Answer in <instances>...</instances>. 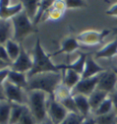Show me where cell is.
<instances>
[{
	"label": "cell",
	"instance_id": "obj_1",
	"mask_svg": "<svg viewBox=\"0 0 117 124\" xmlns=\"http://www.w3.org/2000/svg\"><path fill=\"white\" fill-rule=\"evenodd\" d=\"M27 91L40 90L53 97L55 90L62 84L63 75L61 72H47L38 74L28 78Z\"/></svg>",
	"mask_w": 117,
	"mask_h": 124
},
{
	"label": "cell",
	"instance_id": "obj_2",
	"mask_svg": "<svg viewBox=\"0 0 117 124\" xmlns=\"http://www.w3.org/2000/svg\"><path fill=\"white\" fill-rule=\"evenodd\" d=\"M28 92V105L38 124L48 119V107L51 96L40 90H31Z\"/></svg>",
	"mask_w": 117,
	"mask_h": 124
},
{
	"label": "cell",
	"instance_id": "obj_3",
	"mask_svg": "<svg viewBox=\"0 0 117 124\" xmlns=\"http://www.w3.org/2000/svg\"><path fill=\"white\" fill-rule=\"evenodd\" d=\"M33 67L29 73H28V78L41 73L47 72H61L57 64H54L51 61L50 54L46 53L40 42V39L38 38L36 40L33 51Z\"/></svg>",
	"mask_w": 117,
	"mask_h": 124
},
{
	"label": "cell",
	"instance_id": "obj_4",
	"mask_svg": "<svg viewBox=\"0 0 117 124\" xmlns=\"http://www.w3.org/2000/svg\"><path fill=\"white\" fill-rule=\"evenodd\" d=\"M11 22L13 25V39L12 40L18 43H21V41H23V40L27 38L29 34L38 31L37 27L28 18L24 9L11 19Z\"/></svg>",
	"mask_w": 117,
	"mask_h": 124
},
{
	"label": "cell",
	"instance_id": "obj_5",
	"mask_svg": "<svg viewBox=\"0 0 117 124\" xmlns=\"http://www.w3.org/2000/svg\"><path fill=\"white\" fill-rule=\"evenodd\" d=\"M3 89L6 99L11 104L28 105V92L26 89L17 86L7 80L3 85Z\"/></svg>",
	"mask_w": 117,
	"mask_h": 124
},
{
	"label": "cell",
	"instance_id": "obj_6",
	"mask_svg": "<svg viewBox=\"0 0 117 124\" xmlns=\"http://www.w3.org/2000/svg\"><path fill=\"white\" fill-rule=\"evenodd\" d=\"M111 31L104 30L103 31H86L80 33L76 39L80 43L87 46H95L101 44L103 41L104 38L110 34Z\"/></svg>",
	"mask_w": 117,
	"mask_h": 124
},
{
	"label": "cell",
	"instance_id": "obj_7",
	"mask_svg": "<svg viewBox=\"0 0 117 124\" xmlns=\"http://www.w3.org/2000/svg\"><path fill=\"white\" fill-rule=\"evenodd\" d=\"M69 111L62 106L61 102L50 98L48 107V118L53 124H61L66 119Z\"/></svg>",
	"mask_w": 117,
	"mask_h": 124
},
{
	"label": "cell",
	"instance_id": "obj_8",
	"mask_svg": "<svg viewBox=\"0 0 117 124\" xmlns=\"http://www.w3.org/2000/svg\"><path fill=\"white\" fill-rule=\"evenodd\" d=\"M100 78L101 74L93 77L81 79V81L71 90L72 96L73 95H83V96L89 97L95 89H97V85L100 81Z\"/></svg>",
	"mask_w": 117,
	"mask_h": 124
},
{
	"label": "cell",
	"instance_id": "obj_9",
	"mask_svg": "<svg viewBox=\"0 0 117 124\" xmlns=\"http://www.w3.org/2000/svg\"><path fill=\"white\" fill-rule=\"evenodd\" d=\"M33 67V58L31 57L27 51L23 47H21V52L17 59L10 64V70L23 74H27L31 71Z\"/></svg>",
	"mask_w": 117,
	"mask_h": 124
},
{
	"label": "cell",
	"instance_id": "obj_10",
	"mask_svg": "<svg viewBox=\"0 0 117 124\" xmlns=\"http://www.w3.org/2000/svg\"><path fill=\"white\" fill-rule=\"evenodd\" d=\"M116 84L117 75L112 68L107 69L105 72L101 74V78L97 85V89L111 94L116 89Z\"/></svg>",
	"mask_w": 117,
	"mask_h": 124
},
{
	"label": "cell",
	"instance_id": "obj_11",
	"mask_svg": "<svg viewBox=\"0 0 117 124\" xmlns=\"http://www.w3.org/2000/svg\"><path fill=\"white\" fill-rule=\"evenodd\" d=\"M107 70L106 68L99 65L97 62H95V59L88 55L86 59V62H85V67H84V71H83V75H82V79H85V78H90V77H93L96 75H100L102 73H103Z\"/></svg>",
	"mask_w": 117,
	"mask_h": 124
},
{
	"label": "cell",
	"instance_id": "obj_12",
	"mask_svg": "<svg viewBox=\"0 0 117 124\" xmlns=\"http://www.w3.org/2000/svg\"><path fill=\"white\" fill-rule=\"evenodd\" d=\"M23 10L21 1L16 4H10L8 6H0V19L2 20H11L12 18L19 14Z\"/></svg>",
	"mask_w": 117,
	"mask_h": 124
},
{
	"label": "cell",
	"instance_id": "obj_13",
	"mask_svg": "<svg viewBox=\"0 0 117 124\" xmlns=\"http://www.w3.org/2000/svg\"><path fill=\"white\" fill-rule=\"evenodd\" d=\"M88 53H81L79 57L71 63L69 64H58L59 67V70L62 71V70H65V69H71L73 71L77 72L78 74L82 75H83V71H84V67H85V62H86V59L88 57Z\"/></svg>",
	"mask_w": 117,
	"mask_h": 124
},
{
	"label": "cell",
	"instance_id": "obj_14",
	"mask_svg": "<svg viewBox=\"0 0 117 124\" xmlns=\"http://www.w3.org/2000/svg\"><path fill=\"white\" fill-rule=\"evenodd\" d=\"M72 97L76 103L79 113L83 116V118H88L92 115L88 97L83 96V95H73Z\"/></svg>",
	"mask_w": 117,
	"mask_h": 124
},
{
	"label": "cell",
	"instance_id": "obj_15",
	"mask_svg": "<svg viewBox=\"0 0 117 124\" xmlns=\"http://www.w3.org/2000/svg\"><path fill=\"white\" fill-rule=\"evenodd\" d=\"M117 54V37L113 40L110 41L109 43L104 45L101 50L94 53V59H101V58H110L113 57Z\"/></svg>",
	"mask_w": 117,
	"mask_h": 124
},
{
	"label": "cell",
	"instance_id": "obj_16",
	"mask_svg": "<svg viewBox=\"0 0 117 124\" xmlns=\"http://www.w3.org/2000/svg\"><path fill=\"white\" fill-rule=\"evenodd\" d=\"M80 47H81L80 42L77 40L76 38L69 37V38H66L65 40H63L61 49L50 54V56L53 57V56H56V55H59L61 53H71L75 52L76 50H78Z\"/></svg>",
	"mask_w": 117,
	"mask_h": 124
},
{
	"label": "cell",
	"instance_id": "obj_17",
	"mask_svg": "<svg viewBox=\"0 0 117 124\" xmlns=\"http://www.w3.org/2000/svg\"><path fill=\"white\" fill-rule=\"evenodd\" d=\"M13 39V25L11 20L0 19V46Z\"/></svg>",
	"mask_w": 117,
	"mask_h": 124
},
{
	"label": "cell",
	"instance_id": "obj_18",
	"mask_svg": "<svg viewBox=\"0 0 117 124\" xmlns=\"http://www.w3.org/2000/svg\"><path fill=\"white\" fill-rule=\"evenodd\" d=\"M62 75H63L62 84L65 85L68 88L71 89V90L82 79V75L71 69L62 70Z\"/></svg>",
	"mask_w": 117,
	"mask_h": 124
},
{
	"label": "cell",
	"instance_id": "obj_19",
	"mask_svg": "<svg viewBox=\"0 0 117 124\" xmlns=\"http://www.w3.org/2000/svg\"><path fill=\"white\" fill-rule=\"evenodd\" d=\"M109 97V94L107 92H104L99 89H95L92 93L88 97L89 98V103L91 108V113H93L94 111L100 107V105L103 102Z\"/></svg>",
	"mask_w": 117,
	"mask_h": 124
},
{
	"label": "cell",
	"instance_id": "obj_20",
	"mask_svg": "<svg viewBox=\"0 0 117 124\" xmlns=\"http://www.w3.org/2000/svg\"><path fill=\"white\" fill-rule=\"evenodd\" d=\"M28 75L27 74H23V73H19V72L12 71L10 70L9 72L8 77H7V81L13 85L19 86L21 88L27 89L28 86Z\"/></svg>",
	"mask_w": 117,
	"mask_h": 124
},
{
	"label": "cell",
	"instance_id": "obj_21",
	"mask_svg": "<svg viewBox=\"0 0 117 124\" xmlns=\"http://www.w3.org/2000/svg\"><path fill=\"white\" fill-rule=\"evenodd\" d=\"M21 3L22 6H23L24 11L28 15V18L33 22L36 16H37V13H38L40 1H37V0H32V1L23 0V1H21Z\"/></svg>",
	"mask_w": 117,
	"mask_h": 124
},
{
	"label": "cell",
	"instance_id": "obj_22",
	"mask_svg": "<svg viewBox=\"0 0 117 124\" xmlns=\"http://www.w3.org/2000/svg\"><path fill=\"white\" fill-rule=\"evenodd\" d=\"M4 46L6 50H7V54H8L11 62H15L17 59V57L19 56V54H20L22 47L21 44L11 39V40H7V43Z\"/></svg>",
	"mask_w": 117,
	"mask_h": 124
},
{
	"label": "cell",
	"instance_id": "obj_23",
	"mask_svg": "<svg viewBox=\"0 0 117 124\" xmlns=\"http://www.w3.org/2000/svg\"><path fill=\"white\" fill-rule=\"evenodd\" d=\"M12 104L7 100L0 101V124H8Z\"/></svg>",
	"mask_w": 117,
	"mask_h": 124
},
{
	"label": "cell",
	"instance_id": "obj_24",
	"mask_svg": "<svg viewBox=\"0 0 117 124\" xmlns=\"http://www.w3.org/2000/svg\"><path fill=\"white\" fill-rule=\"evenodd\" d=\"M53 3L54 1H50V0H44V1H40V4H39V10H38V13H37V16L35 18L34 21H33V24L37 27V24L42 20L43 18L46 16V14L48 13V9L51 8L53 6Z\"/></svg>",
	"mask_w": 117,
	"mask_h": 124
},
{
	"label": "cell",
	"instance_id": "obj_25",
	"mask_svg": "<svg viewBox=\"0 0 117 124\" xmlns=\"http://www.w3.org/2000/svg\"><path fill=\"white\" fill-rule=\"evenodd\" d=\"M113 110H114V108H113V100H112V98H110V97H108L101 104L100 107L92 113V116L93 117H98V116L106 115V114H109V113L113 112Z\"/></svg>",
	"mask_w": 117,
	"mask_h": 124
},
{
	"label": "cell",
	"instance_id": "obj_26",
	"mask_svg": "<svg viewBox=\"0 0 117 124\" xmlns=\"http://www.w3.org/2000/svg\"><path fill=\"white\" fill-rule=\"evenodd\" d=\"M72 96V93H71V89L68 88L65 85L61 84V85L58 86V88L55 90V92L53 94V97L52 98H54L55 100L59 102L63 101L64 99L69 98Z\"/></svg>",
	"mask_w": 117,
	"mask_h": 124
},
{
	"label": "cell",
	"instance_id": "obj_27",
	"mask_svg": "<svg viewBox=\"0 0 117 124\" xmlns=\"http://www.w3.org/2000/svg\"><path fill=\"white\" fill-rule=\"evenodd\" d=\"M25 106L26 105L12 104V109H11V114H10V119H9L8 124H18Z\"/></svg>",
	"mask_w": 117,
	"mask_h": 124
},
{
	"label": "cell",
	"instance_id": "obj_28",
	"mask_svg": "<svg viewBox=\"0 0 117 124\" xmlns=\"http://www.w3.org/2000/svg\"><path fill=\"white\" fill-rule=\"evenodd\" d=\"M116 117L117 113L113 110L106 115L94 117V120L96 124H116Z\"/></svg>",
	"mask_w": 117,
	"mask_h": 124
},
{
	"label": "cell",
	"instance_id": "obj_29",
	"mask_svg": "<svg viewBox=\"0 0 117 124\" xmlns=\"http://www.w3.org/2000/svg\"><path fill=\"white\" fill-rule=\"evenodd\" d=\"M18 124H38L37 120L34 118V116L32 115L28 106H25L24 108V110Z\"/></svg>",
	"mask_w": 117,
	"mask_h": 124
},
{
	"label": "cell",
	"instance_id": "obj_30",
	"mask_svg": "<svg viewBox=\"0 0 117 124\" xmlns=\"http://www.w3.org/2000/svg\"><path fill=\"white\" fill-rule=\"evenodd\" d=\"M84 119L85 118H83L81 114L69 112V114L66 117V119L61 124H82Z\"/></svg>",
	"mask_w": 117,
	"mask_h": 124
},
{
	"label": "cell",
	"instance_id": "obj_31",
	"mask_svg": "<svg viewBox=\"0 0 117 124\" xmlns=\"http://www.w3.org/2000/svg\"><path fill=\"white\" fill-rule=\"evenodd\" d=\"M62 104V106L65 108L67 110L70 112V113H76V114H80L79 113V110L77 108V106H76V103L74 101L73 97H69V98L64 99L63 101L61 102Z\"/></svg>",
	"mask_w": 117,
	"mask_h": 124
},
{
	"label": "cell",
	"instance_id": "obj_32",
	"mask_svg": "<svg viewBox=\"0 0 117 124\" xmlns=\"http://www.w3.org/2000/svg\"><path fill=\"white\" fill-rule=\"evenodd\" d=\"M63 14L64 12L63 11H60V10H58V9L54 8H50L48 9V13L46 14V20H59V19H61L62 18V16H63ZM44 17V18H45ZM43 18V19H44Z\"/></svg>",
	"mask_w": 117,
	"mask_h": 124
},
{
	"label": "cell",
	"instance_id": "obj_33",
	"mask_svg": "<svg viewBox=\"0 0 117 124\" xmlns=\"http://www.w3.org/2000/svg\"><path fill=\"white\" fill-rule=\"evenodd\" d=\"M65 4L67 8H82L83 6H85V3L80 0H67L65 1Z\"/></svg>",
	"mask_w": 117,
	"mask_h": 124
},
{
	"label": "cell",
	"instance_id": "obj_34",
	"mask_svg": "<svg viewBox=\"0 0 117 124\" xmlns=\"http://www.w3.org/2000/svg\"><path fill=\"white\" fill-rule=\"evenodd\" d=\"M0 60H2L3 62L8 63L9 65L12 63V62H11V60H10V58H9L8 54H7V50H6L4 45H1V46H0Z\"/></svg>",
	"mask_w": 117,
	"mask_h": 124
},
{
	"label": "cell",
	"instance_id": "obj_35",
	"mask_svg": "<svg viewBox=\"0 0 117 124\" xmlns=\"http://www.w3.org/2000/svg\"><path fill=\"white\" fill-rule=\"evenodd\" d=\"M9 72H10V68L9 67L0 70V85H3L5 82L7 80Z\"/></svg>",
	"mask_w": 117,
	"mask_h": 124
},
{
	"label": "cell",
	"instance_id": "obj_36",
	"mask_svg": "<svg viewBox=\"0 0 117 124\" xmlns=\"http://www.w3.org/2000/svg\"><path fill=\"white\" fill-rule=\"evenodd\" d=\"M52 8L58 9L60 11H63V12H65V10L67 9L65 1H54Z\"/></svg>",
	"mask_w": 117,
	"mask_h": 124
},
{
	"label": "cell",
	"instance_id": "obj_37",
	"mask_svg": "<svg viewBox=\"0 0 117 124\" xmlns=\"http://www.w3.org/2000/svg\"><path fill=\"white\" fill-rule=\"evenodd\" d=\"M106 15L111 16V17H117V3L113 5L108 10H106Z\"/></svg>",
	"mask_w": 117,
	"mask_h": 124
},
{
	"label": "cell",
	"instance_id": "obj_38",
	"mask_svg": "<svg viewBox=\"0 0 117 124\" xmlns=\"http://www.w3.org/2000/svg\"><path fill=\"white\" fill-rule=\"evenodd\" d=\"M109 97L112 98L113 103V108H114V111L117 113V88L113 91V93L109 94Z\"/></svg>",
	"mask_w": 117,
	"mask_h": 124
},
{
	"label": "cell",
	"instance_id": "obj_39",
	"mask_svg": "<svg viewBox=\"0 0 117 124\" xmlns=\"http://www.w3.org/2000/svg\"><path fill=\"white\" fill-rule=\"evenodd\" d=\"M82 124H96L94 117L91 115V116H90V117H88V118H85V119L83 120Z\"/></svg>",
	"mask_w": 117,
	"mask_h": 124
},
{
	"label": "cell",
	"instance_id": "obj_40",
	"mask_svg": "<svg viewBox=\"0 0 117 124\" xmlns=\"http://www.w3.org/2000/svg\"><path fill=\"white\" fill-rule=\"evenodd\" d=\"M4 100H7L5 97L4 89H3V85H0V101H4Z\"/></svg>",
	"mask_w": 117,
	"mask_h": 124
},
{
	"label": "cell",
	"instance_id": "obj_41",
	"mask_svg": "<svg viewBox=\"0 0 117 124\" xmlns=\"http://www.w3.org/2000/svg\"><path fill=\"white\" fill-rule=\"evenodd\" d=\"M9 66H10V65H9L8 63L3 62L2 60H0V70H1V69H4V68H7V67H9Z\"/></svg>",
	"mask_w": 117,
	"mask_h": 124
},
{
	"label": "cell",
	"instance_id": "obj_42",
	"mask_svg": "<svg viewBox=\"0 0 117 124\" xmlns=\"http://www.w3.org/2000/svg\"><path fill=\"white\" fill-rule=\"evenodd\" d=\"M39 124H53V123L51 122V120L48 118V119L45 120V121H43V122H41V123H39Z\"/></svg>",
	"mask_w": 117,
	"mask_h": 124
},
{
	"label": "cell",
	"instance_id": "obj_43",
	"mask_svg": "<svg viewBox=\"0 0 117 124\" xmlns=\"http://www.w3.org/2000/svg\"><path fill=\"white\" fill-rule=\"evenodd\" d=\"M112 31H113V34H115V35L117 36V27H115V28H113V29H112Z\"/></svg>",
	"mask_w": 117,
	"mask_h": 124
},
{
	"label": "cell",
	"instance_id": "obj_44",
	"mask_svg": "<svg viewBox=\"0 0 117 124\" xmlns=\"http://www.w3.org/2000/svg\"><path fill=\"white\" fill-rule=\"evenodd\" d=\"M112 69H113V71H114V73H115V74H116V75H117V67L113 66V67H112Z\"/></svg>",
	"mask_w": 117,
	"mask_h": 124
},
{
	"label": "cell",
	"instance_id": "obj_45",
	"mask_svg": "<svg viewBox=\"0 0 117 124\" xmlns=\"http://www.w3.org/2000/svg\"><path fill=\"white\" fill-rule=\"evenodd\" d=\"M116 124H117V117H116Z\"/></svg>",
	"mask_w": 117,
	"mask_h": 124
}]
</instances>
